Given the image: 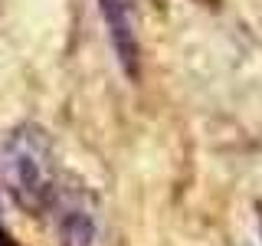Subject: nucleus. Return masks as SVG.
<instances>
[{
	"mask_svg": "<svg viewBox=\"0 0 262 246\" xmlns=\"http://www.w3.org/2000/svg\"><path fill=\"white\" fill-rule=\"evenodd\" d=\"M4 184L13 194V200L27 210H43L53 197L56 164H53V141L39 125L23 121L4 141L0 154Z\"/></svg>",
	"mask_w": 262,
	"mask_h": 246,
	"instance_id": "nucleus-1",
	"label": "nucleus"
},
{
	"mask_svg": "<svg viewBox=\"0 0 262 246\" xmlns=\"http://www.w3.org/2000/svg\"><path fill=\"white\" fill-rule=\"evenodd\" d=\"M105 16V27H108L115 56H118L125 76L138 79L141 72V43H138V10L135 0H98Z\"/></svg>",
	"mask_w": 262,
	"mask_h": 246,
	"instance_id": "nucleus-2",
	"label": "nucleus"
},
{
	"mask_svg": "<svg viewBox=\"0 0 262 246\" xmlns=\"http://www.w3.org/2000/svg\"><path fill=\"white\" fill-rule=\"evenodd\" d=\"M62 246H95V220L85 210H69L59 227Z\"/></svg>",
	"mask_w": 262,
	"mask_h": 246,
	"instance_id": "nucleus-3",
	"label": "nucleus"
},
{
	"mask_svg": "<svg viewBox=\"0 0 262 246\" xmlns=\"http://www.w3.org/2000/svg\"><path fill=\"white\" fill-rule=\"evenodd\" d=\"M0 246H16V240H13V236L4 230V223H0Z\"/></svg>",
	"mask_w": 262,
	"mask_h": 246,
	"instance_id": "nucleus-4",
	"label": "nucleus"
}]
</instances>
